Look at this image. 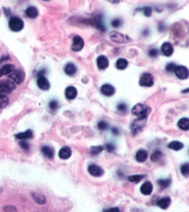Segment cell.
Segmentation results:
<instances>
[{
	"instance_id": "e0dca14e",
	"label": "cell",
	"mask_w": 189,
	"mask_h": 212,
	"mask_svg": "<svg viewBox=\"0 0 189 212\" xmlns=\"http://www.w3.org/2000/svg\"><path fill=\"white\" fill-rule=\"evenodd\" d=\"M71 154H72L71 149L68 146H65V147H62L60 149L58 156L61 159H68L71 157Z\"/></svg>"
},
{
	"instance_id": "7bdbcfd3",
	"label": "cell",
	"mask_w": 189,
	"mask_h": 212,
	"mask_svg": "<svg viewBox=\"0 0 189 212\" xmlns=\"http://www.w3.org/2000/svg\"><path fill=\"white\" fill-rule=\"evenodd\" d=\"M4 212H17V210L12 206H7L4 208Z\"/></svg>"
},
{
	"instance_id": "ba28073f",
	"label": "cell",
	"mask_w": 189,
	"mask_h": 212,
	"mask_svg": "<svg viewBox=\"0 0 189 212\" xmlns=\"http://www.w3.org/2000/svg\"><path fill=\"white\" fill-rule=\"evenodd\" d=\"M84 46V41L83 39L78 36V35H76L73 37V44H72V46H71V49L73 51H80Z\"/></svg>"
},
{
	"instance_id": "6da1fadb",
	"label": "cell",
	"mask_w": 189,
	"mask_h": 212,
	"mask_svg": "<svg viewBox=\"0 0 189 212\" xmlns=\"http://www.w3.org/2000/svg\"><path fill=\"white\" fill-rule=\"evenodd\" d=\"M149 112L150 108L143 104H137L132 108V114L139 119H147V116L149 114Z\"/></svg>"
},
{
	"instance_id": "52a82bcc",
	"label": "cell",
	"mask_w": 189,
	"mask_h": 212,
	"mask_svg": "<svg viewBox=\"0 0 189 212\" xmlns=\"http://www.w3.org/2000/svg\"><path fill=\"white\" fill-rule=\"evenodd\" d=\"M174 72L175 75H176L179 79H181V80H186V79L188 78V69H187V67H185V66H176Z\"/></svg>"
},
{
	"instance_id": "7402d4cb",
	"label": "cell",
	"mask_w": 189,
	"mask_h": 212,
	"mask_svg": "<svg viewBox=\"0 0 189 212\" xmlns=\"http://www.w3.org/2000/svg\"><path fill=\"white\" fill-rule=\"evenodd\" d=\"M148 157V153L146 150L144 149H140L136 152V159L138 161V162H144Z\"/></svg>"
},
{
	"instance_id": "5bb4252c",
	"label": "cell",
	"mask_w": 189,
	"mask_h": 212,
	"mask_svg": "<svg viewBox=\"0 0 189 212\" xmlns=\"http://www.w3.org/2000/svg\"><path fill=\"white\" fill-rule=\"evenodd\" d=\"M97 66L100 70H105L109 66V60L105 56H100L97 59Z\"/></svg>"
},
{
	"instance_id": "c3c4849f",
	"label": "cell",
	"mask_w": 189,
	"mask_h": 212,
	"mask_svg": "<svg viewBox=\"0 0 189 212\" xmlns=\"http://www.w3.org/2000/svg\"><path fill=\"white\" fill-rule=\"evenodd\" d=\"M44 1H48V0H44Z\"/></svg>"
},
{
	"instance_id": "7c38bea8",
	"label": "cell",
	"mask_w": 189,
	"mask_h": 212,
	"mask_svg": "<svg viewBox=\"0 0 189 212\" xmlns=\"http://www.w3.org/2000/svg\"><path fill=\"white\" fill-rule=\"evenodd\" d=\"M37 85L40 89L44 90V91H46L50 88V82L44 76H39V78L37 80Z\"/></svg>"
},
{
	"instance_id": "1f68e13d",
	"label": "cell",
	"mask_w": 189,
	"mask_h": 212,
	"mask_svg": "<svg viewBox=\"0 0 189 212\" xmlns=\"http://www.w3.org/2000/svg\"><path fill=\"white\" fill-rule=\"evenodd\" d=\"M103 150V146H102V145L92 146V147L90 148V153H91V155H93V156H97V155H99Z\"/></svg>"
},
{
	"instance_id": "d6986e66",
	"label": "cell",
	"mask_w": 189,
	"mask_h": 212,
	"mask_svg": "<svg viewBox=\"0 0 189 212\" xmlns=\"http://www.w3.org/2000/svg\"><path fill=\"white\" fill-rule=\"evenodd\" d=\"M42 153L44 154V157H46L47 158H50V159H52L55 155L54 149L51 146H47V145L42 147Z\"/></svg>"
},
{
	"instance_id": "f546056e",
	"label": "cell",
	"mask_w": 189,
	"mask_h": 212,
	"mask_svg": "<svg viewBox=\"0 0 189 212\" xmlns=\"http://www.w3.org/2000/svg\"><path fill=\"white\" fill-rule=\"evenodd\" d=\"M162 152L160 150H155L152 153V155L150 156V159H151V161L156 162V161H158L162 157Z\"/></svg>"
},
{
	"instance_id": "5b68a950",
	"label": "cell",
	"mask_w": 189,
	"mask_h": 212,
	"mask_svg": "<svg viewBox=\"0 0 189 212\" xmlns=\"http://www.w3.org/2000/svg\"><path fill=\"white\" fill-rule=\"evenodd\" d=\"M153 77L150 73H143L139 79V84L145 87H150L153 85Z\"/></svg>"
},
{
	"instance_id": "e575fe53",
	"label": "cell",
	"mask_w": 189,
	"mask_h": 212,
	"mask_svg": "<svg viewBox=\"0 0 189 212\" xmlns=\"http://www.w3.org/2000/svg\"><path fill=\"white\" fill-rule=\"evenodd\" d=\"M108 127H109V125H108V123H107L106 121H100V122L98 123V128H99L100 130H102V131H104V130L108 129Z\"/></svg>"
},
{
	"instance_id": "83f0119b",
	"label": "cell",
	"mask_w": 189,
	"mask_h": 212,
	"mask_svg": "<svg viewBox=\"0 0 189 212\" xmlns=\"http://www.w3.org/2000/svg\"><path fill=\"white\" fill-rule=\"evenodd\" d=\"M128 65V61L125 60V59H119L117 60L116 63V67L118 70H125Z\"/></svg>"
},
{
	"instance_id": "60d3db41",
	"label": "cell",
	"mask_w": 189,
	"mask_h": 212,
	"mask_svg": "<svg viewBox=\"0 0 189 212\" xmlns=\"http://www.w3.org/2000/svg\"><path fill=\"white\" fill-rule=\"evenodd\" d=\"M19 145H20V146H21L24 150H26V151H27V150H29V148H30L29 144H28L26 141H24V140H22V141L19 143Z\"/></svg>"
},
{
	"instance_id": "d6a6232c",
	"label": "cell",
	"mask_w": 189,
	"mask_h": 212,
	"mask_svg": "<svg viewBox=\"0 0 189 212\" xmlns=\"http://www.w3.org/2000/svg\"><path fill=\"white\" fill-rule=\"evenodd\" d=\"M181 172L183 173V175H185L186 177H187L189 174V165L188 163H185L184 165H182L181 167Z\"/></svg>"
},
{
	"instance_id": "30bf717a",
	"label": "cell",
	"mask_w": 189,
	"mask_h": 212,
	"mask_svg": "<svg viewBox=\"0 0 189 212\" xmlns=\"http://www.w3.org/2000/svg\"><path fill=\"white\" fill-rule=\"evenodd\" d=\"M101 92H102L103 95H106V96H112V95H115L116 89H115V87H114L113 85L106 83V84H103V85L101 87Z\"/></svg>"
},
{
	"instance_id": "8992f818",
	"label": "cell",
	"mask_w": 189,
	"mask_h": 212,
	"mask_svg": "<svg viewBox=\"0 0 189 212\" xmlns=\"http://www.w3.org/2000/svg\"><path fill=\"white\" fill-rule=\"evenodd\" d=\"M9 79H11L14 82L16 83H21L24 79H25V74L22 71L19 70H14L10 74H9Z\"/></svg>"
},
{
	"instance_id": "ee69618b",
	"label": "cell",
	"mask_w": 189,
	"mask_h": 212,
	"mask_svg": "<svg viewBox=\"0 0 189 212\" xmlns=\"http://www.w3.org/2000/svg\"><path fill=\"white\" fill-rule=\"evenodd\" d=\"M106 149H107V151H108V152H113V151H115L116 146H115V144H114L109 143V144H106Z\"/></svg>"
},
{
	"instance_id": "9c48e42d",
	"label": "cell",
	"mask_w": 189,
	"mask_h": 212,
	"mask_svg": "<svg viewBox=\"0 0 189 212\" xmlns=\"http://www.w3.org/2000/svg\"><path fill=\"white\" fill-rule=\"evenodd\" d=\"M145 122H146V119H139V118H137V120L133 122L131 130H132V133L134 135H136L144 127Z\"/></svg>"
},
{
	"instance_id": "f1b7e54d",
	"label": "cell",
	"mask_w": 189,
	"mask_h": 212,
	"mask_svg": "<svg viewBox=\"0 0 189 212\" xmlns=\"http://www.w3.org/2000/svg\"><path fill=\"white\" fill-rule=\"evenodd\" d=\"M159 185L161 186L162 189H165L167 188L170 184H171V179H162L158 181Z\"/></svg>"
},
{
	"instance_id": "b9f144b4",
	"label": "cell",
	"mask_w": 189,
	"mask_h": 212,
	"mask_svg": "<svg viewBox=\"0 0 189 212\" xmlns=\"http://www.w3.org/2000/svg\"><path fill=\"white\" fill-rule=\"evenodd\" d=\"M175 64L174 63H170V64H168L167 65V67H166V71H170V72H174V69H175Z\"/></svg>"
},
{
	"instance_id": "4fadbf2b",
	"label": "cell",
	"mask_w": 189,
	"mask_h": 212,
	"mask_svg": "<svg viewBox=\"0 0 189 212\" xmlns=\"http://www.w3.org/2000/svg\"><path fill=\"white\" fill-rule=\"evenodd\" d=\"M161 51L162 52V54L166 57H171L174 53V47L172 46L171 43H164L162 44V47H161Z\"/></svg>"
},
{
	"instance_id": "3957f363",
	"label": "cell",
	"mask_w": 189,
	"mask_h": 212,
	"mask_svg": "<svg viewBox=\"0 0 189 212\" xmlns=\"http://www.w3.org/2000/svg\"><path fill=\"white\" fill-rule=\"evenodd\" d=\"M110 38L112 41H114L116 43H120V44L131 42V39L128 36H126L125 34H122L120 33H117V32H112L110 33Z\"/></svg>"
},
{
	"instance_id": "4316f807",
	"label": "cell",
	"mask_w": 189,
	"mask_h": 212,
	"mask_svg": "<svg viewBox=\"0 0 189 212\" xmlns=\"http://www.w3.org/2000/svg\"><path fill=\"white\" fill-rule=\"evenodd\" d=\"M32 197H33L34 201H36L38 204H44L45 201H46L44 196L40 194V193H33L32 194Z\"/></svg>"
},
{
	"instance_id": "f6af8a7d",
	"label": "cell",
	"mask_w": 189,
	"mask_h": 212,
	"mask_svg": "<svg viewBox=\"0 0 189 212\" xmlns=\"http://www.w3.org/2000/svg\"><path fill=\"white\" fill-rule=\"evenodd\" d=\"M103 212H120L119 209L118 208H112V209H109V210H106Z\"/></svg>"
},
{
	"instance_id": "7a4b0ae2",
	"label": "cell",
	"mask_w": 189,
	"mask_h": 212,
	"mask_svg": "<svg viewBox=\"0 0 189 212\" xmlns=\"http://www.w3.org/2000/svg\"><path fill=\"white\" fill-rule=\"evenodd\" d=\"M8 26L11 31L19 32L23 29L24 23H23V20L21 19H19V17H11L9 20V22H8Z\"/></svg>"
},
{
	"instance_id": "836d02e7",
	"label": "cell",
	"mask_w": 189,
	"mask_h": 212,
	"mask_svg": "<svg viewBox=\"0 0 189 212\" xmlns=\"http://www.w3.org/2000/svg\"><path fill=\"white\" fill-rule=\"evenodd\" d=\"M7 104H8V99L5 95H2L0 96V108H4Z\"/></svg>"
},
{
	"instance_id": "ab89813d",
	"label": "cell",
	"mask_w": 189,
	"mask_h": 212,
	"mask_svg": "<svg viewBox=\"0 0 189 212\" xmlns=\"http://www.w3.org/2000/svg\"><path fill=\"white\" fill-rule=\"evenodd\" d=\"M126 108H127V107H126V105L125 104V103H119L118 105H117V109L119 110V111H126Z\"/></svg>"
},
{
	"instance_id": "277c9868",
	"label": "cell",
	"mask_w": 189,
	"mask_h": 212,
	"mask_svg": "<svg viewBox=\"0 0 189 212\" xmlns=\"http://www.w3.org/2000/svg\"><path fill=\"white\" fill-rule=\"evenodd\" d=\"M15 83L11 81H0V95L10 93L15 89Z\"/></svg>"
},
{
	"instance_id": "4dcf8cb0",
	"label": "cell",
	"mask_w": 189,
	"mask_h": 212,
	"mask_svg": "<svg viewBox=\"0 0 189 212\" xmlns=\"http://www.w3.org/2000/svg\"><path fill=\"white\" fill-rule=\"evenodd\" d=\"M144 177H145V175L140 174V175H132V176H129L127 179L131 183H139Z\"/></svg>"
},
{
	"instance_id": "8fae6325",
	"label": "cell",
	"mask_w": 189,
	"mask_h": 212,
	"mask_svg": "<svg viewBox=\"0 0 189 212\" xmlns=\"http://www.w3.org/2000/svg\"><path fill=\"white\" fill-rule=\"evenodd\" d=\"M88 171L90 174H91L92 176H95V177H99V176H102L103 174V170L101 167L97 166V165H90L89 168H88Z\"/></svg>"
},
{
	"instance_id": "bcb514c9",
	"label": "cell",
	"mask_w": 189,
	"mask_h": 212,
	"mask_svg": "<svg viewBox=\"0 0 189 212\" xmlns=\"http://www.w3.org/2000/svg\"><path fill=\"white\" fill-rule=\"evenodd\" d=\"M113 134H114V135H118V134H119L118 129H117V128H113Z\"/></svg>"
},
{
	"instance_id": "603a6c76",
	"label": "cell",
	"mask_w": 189,
	"mask_h": 212,
	"mask_svg": "<svg viewBox=\"0 0 189 212\" xmlns=\"http://www.w3.org/2000/svg\"><path fill=\"white\" fill-rule=\"evenodd\" d=\"M65 72L68 76H73L77 72V67L73 63H67L65 67Z\"/></svg>"
},
{
	"instance_id": "f35d334b",
	"label": "cell",
	"mask_w": 189,
	"mask_h": 212,
	"mask_svg": "<svg viewBox=\"0 0 189 212\" xmlns=\"http://www.w3.org/2000/svg\"><path fill=\"white\" fill-rule=\"evenodd\" d=\"M149 55L150 58H156V57H158V55H159V50H157V49H155V48L150 49V50L149 51Z\"/></svg>"
},
{
	"instance_id": "2e32d148",
	"label": "cell",
	"mask_w": 189,
	"mask_h": 212,
	"mask_svg": "<svg viewBox=\"0 0 189 212\" xmlns=\"http://www.w3.org/2000/svg\"><path fill=\"white\" fill-rule=\"evenodd\" d=\"M152 189H153V186H152L151 183H149V182H145V183L141 185V187H140V192H141L143 195H145V196H149V195L151 194Z\"/></svg>"
},
{
	"instance_id": "d590c367",
	"label": "cell",
	"mask_w": 189,
	"mask_h": 212,
	"mask_svg": "<svg viewBox=\"0 0 189 212\" xmlns=\"http://www.w3.org/2000/svg\"><path fill=\"white\" fill-rule=\"evenodd\" d=\"M49 108L52 109V110H57L58 108V102L57 100H52L50 103H49Z\"/></svg>"
},
{
	"instance_id": "ac0fdd59",
	"label": "cell",
	"mask_w": 189,
	"mask_h": 212,
	"mask_svg": "<svg viewBox=\"0 0 189 212\" xmlns=\"http://www.w3.org/2000/svg\"><path fill=\"white\" fill-rule=\"evenodd\" d=\"M15 136H16V138L20 139V140H28V139L32 138L33 134H32V130H27V131H25L23 133H19V134L16 135Z\"/></svg>"
},
{
	"instance_id": "74e56055",
	"label": "cell",
	"mask_w": 189,
	"mask_h": 212,
	"mask_svg": "<svg viewBox=\"0 0 189 212\" xmlns=\"http://www.w3.org/2000/svg\"><path fill=\"white\" fill-rule=\"evenodd\" d=\"M112 25L115 28H119L122 25V20L120 19H116L112 21Z\"/></svg>"
},
{
	"instance_id": "7dc6e473",
	"label": "cell",
	"mask_w": 189,
	"mask_h": 212,
	"mask_svg": "<svg viewBox=\"0 0 189 212\" xmlns=\"http://www.w3.org/2000/svg\"><path fill=\"white\" fill-rule=\"evenodd\" d=\"M1 191H2V188H1V187H0V192H1Z\"/></svg>"
},
{
	"instance_id": "ffe728a7",
	"label": "cell",
	"mask_w": 189,
	"mask_h": 212,
	"mask_svg": "<svg viewBox=\"0 0 189 212\" xmlns=\"http://www.w3.org/2000/svg\"><path fill=\"white\" fill-rule=\"evenodd\" d=\"M25 13H26L27 17H29L30 19H34V18H36L38 16V13L39 12H38V9L35 7H32H32H27Z\"/></svg>"
},
{
	"instance_id": "9a60e30c",
	"label": "cell",
	"mask_w": 189,
	"mask_h": 212,
	"mask_svg": "<svg viewBox=\"0 0 189 212\" xmlns=\"http://www.w3.org/2000/svg\"><path fill=\"white\" fill-rule=\"evenodd\" d=\"M65 95L68 100H73L76 98V96L78 95V91L74 86H68V87H66V89L65 91Z\"/></svg>"
},
{
	"instance_id": "d4e9b609",
	"label": "cell",
	"mask_w": 189,
	"mask_h": 212,
	"mask_svg": "<svg viewBox=\"0 0 189 212\" xmlns=\"http://www.w3.org/2000/svg\"><path fill=\"white\" fill-rule=\"evenodd\" d=\"M178 126L183 131H188L189 130V120L187 118H183L178 121Z\"/></svg>"
},
{
	"instance_id": "cb8c5ba5",
	"label": "cell",
	"mask_w": 189,
	"mask_h": 212,
	"mask_svg": "<svg viewBox=\"0 0 189 212\" xmlns=\"http://www.w3.org/2000/svg\"><path fill=\"white\" fill-rule=\"evenodd\" d=\"M170 204H171V199L168 197H163V198H162V199H160L158 201V206L161 209H162V210H166L170 206Z\"/></svg>"
},
{
	"instance_id": "8d00e7d4",
	"label": "cell",
	"mask_w": 189,
	"mask_h": 212,
	"mask_svg": "<svg viewBox=\"0 0 189 212\" xmlns=\"http://www.w3.org/2000/svg\"><path fill=\"white\" fill-rule=\"evenodd\" d=\"M142 10H143V13H144V15H145L146 17H149V16L151 15L152 8H151L150 7H144Z\"/></svg>"
},
{
	"instance_id": "44dd1931",
	"label": "cell",
	"mask_w": 189,
	"mask_h": 212,
	"mask_svg": "<svg viewBox=\"0 0 189 212\" xmlns=\"http://www.w3.org/2000/svg\"><path fill=\"white\" fill-rule=\"evenodd\" d=\"M14 70H15V67H14L13 65H11V64L4 65V66L0 69V77H1V76H4V75L10 74Z\"/></svg>"
},
{
	"instance_id": "484cf974",
	"label": "cell",
	"mask_w": 189,
	"mask_h": 212,
	"mask_svg": "<svg viewBox=\"0 0 189 212\" xmlns=\"http://www.w3.org/2000/svg\"><path fill=\"white\" fill-rule=\"evenodd\" d=\"M168 147L170 149H173V150H175V151H179V150H181L184 147V144L181 142L173 141L168 144Z\"/></svg>"
}]
</instances>
